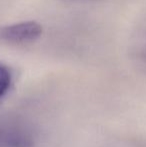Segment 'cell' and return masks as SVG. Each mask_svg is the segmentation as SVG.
<instances>
[{"instance_id": "obj_2", "label": "cell", "mask_w": 146, "mask_h": 147, "mask_svg": "<svg viewBox=\"0 0 146 147\" xmlns=\"http://www.w3.org/2000/svg\"><path fill=\"white\" fill-rule=\"evenodd\" d=\"M12 81L10 70L3 64H0V98L3 97L9 90Z\"/></svg>"}, {"instance_id": "obj_1", "label": "cell", "mask_w": 146, "mask_h": 147, "mask_svg": "<svg viewBox=\"0 0 146 147\" xmlns=\"http://www.w3.org/2000/svg\"><path fill=\"white\" fill-rule=\"evenodd\" d=\"M42 31V26L36 21L16 22L0 28V40L12 44L32 42L41 36Z\"/></svg>"}]
</instances>
